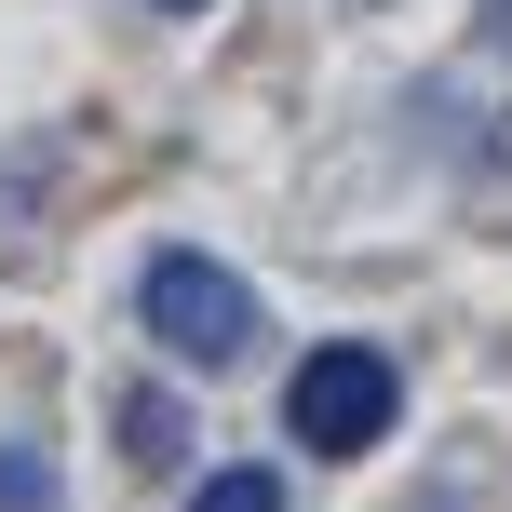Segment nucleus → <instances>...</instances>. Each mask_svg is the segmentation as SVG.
<instances>
[{
  "mask_svg": "<svg viewBox=\"0 0 512 512\" xmlns=\"http://www.w3.org/2000/svg\"><path fill=\"white\" fill-rule=\"evenodd\" d=\"M135 324H149L189 378H216V364L256 351V283L230 270V256H203V243H162L149 270H135Z\"/></svg>",
  "mask_w": 512,
  "mask_h": 512,
  "instance_id": "1",
  "label": "nucleus"
},
{
  "mask_svg": "<svg viewBox=\"0 0 512 512\" xmlns=\"http://www.w3.org/2000/svg\"><path fill=\"white\" fill-rule=\"evenodd\" d=\"M391 418H405V378H391V351H364V337H324V351L283 378V432H297L310 459H364Z\"/></svg>",
  "mask_w": 512,
  "mask_h": 512,
  "instance_id": "2",
  "label": "nucleus"
},
{
  "mask_svg": "<svg viewBox=\"0 0 512 512\" xmlns=\"http://www.w3.org/2000/svg\"><path fill=\"white\" fill-rule=\"evenodd\" d=\"M108 418H122V459H135V472L189 459V405H176V391H122V405H108Z\"/></svg>",
  "mask_w": 512,
  "mask_h": 512,
  "instance_id": "3",
  "label": "nucleus"
},
{
  "mask_svg": "<svg viewBox=\"0 0 512 512\" xmlns=\"http://www.w3.org/2000/svg\"><path fill=\"white\" fill-rule=\"evenodd\" d=\"M189 512H297V499H283V472H203V486H189Z\"/></svg>",
  "mask_w": 512,
  "mask_h": 512,
  "instance_id": "4",
  "label": "nucleus"
},
{
  "mask_svg": "<svg viewBox=\"0 0 512 512\" xmlns=\"http://www.w3.org/2000/svg\"><path fill=\"white\" fill-rule=\"evenodd\" d=\"M0 512H54V472L27 459V445H0Z\"/></svg>",
  "mask_w": 512,
  "mask_h": 512,
  "instance_id": "5",
  "label": "nucleus"
},
{
  "mask_svg": "<svg viewBox=\"0 0 512 512\" xmlns=\"http://www.w3.org/2000/svg\"><path fill=\"white\" fill-rule=\"evenodd\" d=\"M486 54H512V0H486Z\"/></svg>",
  "mask_w": 512,
  "mask_h": 512,
  "instance_id": "6",
  "label": "nucleus"
},
{
  "mask_svg": "<svg viewBox=\"0 0 512 512\" xmlns=\"http://www.w3.org/2000/svg\"><path fill=\"white\" fill-rule=\"evenodd\" d=\"M149 14H203V0H149Z\"/></svg>",
  "mask_w": 512,
  "mask_h": 512,
  "instance_id": "7",
  "label": "nucleus"
}]
</instances>
